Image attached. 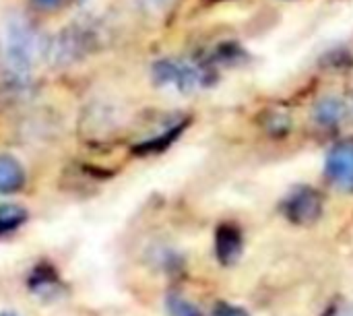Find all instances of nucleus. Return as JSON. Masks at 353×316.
I'll list each match as a JSON object with an SVG mask.
<instances>
[{"mask_svg":"<svg viewBox=\"0 0 353 316\" xmlns=\"http://www.w3.org/2000/svg\"><path fill=\"white\" fill-rule=\"evenodd\" d=\"M205 68L196 64H186L178 60H159L153 64V81L161 87H176L182 93H188L205 83Z\"/></svg>","mask_w":353,"mask_h":316,"instance_id":"obj_3","label":"nucleus"},{"mask_svg":"<svg viewBox=\"0 0 353 316\" xmlns=\"http://www.w3.org/2000/svg\"><path fill=\"white\" fill-rule=\"evenodd\" d=\"M23 184H25L23 166L10 155H0V195H12L21 190Z\"/></svg>","mask_w":353,"mask_h":316,"instance_id":"obj_8","label":"nucleus"},{"mask_svg":"<svg viewBox=\"0 0 353 316\" xmlns=\"http://www.w3.org/2000/svg\"><path fill=\"white\" fill-rule=\"evenodd\" d=\"M283 213L294 224H312L323 213V197L312 186H300L285 199Z\"/></svg>","mask_w":353,"mask_h":316,"instance_id":"obj_4","label":"nucleus"},{"mask_svg":"<svg viewBox=\"0 0 353 316\" xmlns=\"http://www.w3.org/2000/svg\"><path fill=\"white\" fill-rule=\"evenodd\" d=\"M325 172H327V178L335 186L353 192V139H345L337 143L329 151Z\"/></svg>","mask_w":353,"mask_h":316,"instance_id":"obj_5","label":"nucleus"},{"mask_svg":"<svg viewBox=\"0 0 353 316\" xmlns=\"http://www.w3.org/2000/svg\"><path fill=\"white\" fill-rule=\"evenodd\" d=\"M215 253L221 265H234L238 263L242 255V234L236 226L223 224L217 228L215 236Z\"/></svg>","mask_w":353,"mask_h":316,"instance_id":"obj_6","label":"nucleus"},{"mask_svg":"<svg viewBox=\"0 0 353 316\" xmlns=\"http://www.w3.org/2000/svg\"><path fill=\"white\" fill-rule=\"evenodd\" d=\"M27 219V211L19 205H0V234L17 230Z\"/></svg>","mask_w":353,"mask_h":316,"instance_id":"obj_10","label":"nucleus"},{"mask_svg":"<svg viewBox=\"0 0 353 316\" xmlns=\"http://www.w3.org/2000/svg\"><path fill=\"white\" fill-rule=\"evenodd\" d=\"M312 116L321 126H337L345 120L347 106L339 97H323L321 101H316Z\"/></svg>","mask_w":353,"mask_h":316,"instance_id":"obj_7","label":"nucleus"},{"mask_svg":"<svg viewBox=\"0 0 353 316\" xmlns=\"http://www.w3.org/2000/svg\"><path fill=\"white\" fill-rule=\"evenodd\" d=\"M97 46V35L87 25L74 23L58 33L52 43V58L58 64H70L85 58Z\"/></svg>","mask_w":353,"mask_h":316,"instance_id":"obj_2","label":"nucleus"},{"mask_svg":"<svg viewBox=\"0 0 353 316\" xmlns=\"http://www.w3.org/2000/svg\"><path fill=\"white\" fill-rule=\"evenodd\" d=\"M165 308H168V315L170 316H201V310L192 302H188L186 298L176 296V294L168 296Z\"/></svg>","mask_w":353,"mask_h":316,"instance_id":"obj_11","label":"nucleus"},{"mask_svg":"<svg viewBox=\"0 0 353 316\" xmlns=\"http://www.w3.org/2000/svg\"><path fill=\"white\" fill-rule=\"evenodd\" d=\"M4 54L10 70L19 79H23L31 70L35 56L39 54V35L27 19L12 17L8 21L4 35Z\"/></svg>","mask_w":353,"mask_h":316,"instance_id":"obj_1","label":"nucleus"},{"mask_svg":"<svg viewBox=\"0 0 353 316\" xmlns=\"http://www.w3.org/2000/svg\"><path fill=\"white\" fill-rule=\"evenodd\" d=\"M39 4H43V6H52V4H56L58 0H37Z\"/></svg>","mask_w":353,"mask_h":316,"instance_id":"obj_15","label":"nucleus"},{"mask_svg":"<svg viewBox=\"0 0 353 316\" xmlns=\"http://www.w3.org/2000/svg\"><path fill=\"white\" fill-rule=\"evenodd\" d=\"M211 316H250L244 308H240V306H234V304H230V302H219L215 308H213V313Z\"/></svg>","mask_w":353,"mask_h":316,"instance_id":"obj_13","label":"nucleus"},{"mask_svg":"<svg viewBox=\"0 0 353 316\" xmlns=\"http://www.w3.org/2000/svg\"><path fill=\"white\" fill-rule=\"evenodd\" d=\"M335 316H353V308L350 306V308H339L337 313H335Z\"/></svg>","mask_w":353,"mask_h":316,"instance_id":"obj_14","label":"nucleus"},{"mask_svg":"<svg viewBox=\"0 0 353 316\" xmlns=\"http://www.w3.org/2000/svg\"><path fill=\"white\" fill-rule=\"evenodd\" d=\"M0 316H17V315H12V313H4V315H0Z\"/></svg>","mask_w":353,"mask_h":316,"instance_id":"obj_16","label":"nucleus"},{"mask_svg":"<svg viewBox=\"0 0 353 316\" xmlns=\"http://www.w3.org/2000/svg\"><path fill=\"white\" fill-rule=\"evenodd\" d=\"M182 128H184V122H182V124H172V126L165 128L163 132H159V135H155V137H151V139H145L141 145L134 147V151L141 153V155H145V153H157V151L165 149L170 143H174L176 137L182 132Z\"/></svg>","mask_w":353,"mask_h":316,"instance_id":"obj_9","label":"nucleus"},{"mask_svg":"<svg viewBox=\"0 0 353 316\" xmlns=\"http://www.w3.org/2000/svg\"><path fill=\"white\" fill-rule=\"evenodd\" d=\"M139 4H141V8H143L147 14H151V17H161V14H165V12L176 4V0H139Z\"/></svg>","mask_w":353,"mask_h":316,"instance_id":"obj_12","label":"nucleus"}]
</instances>
